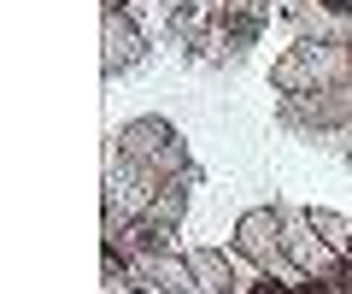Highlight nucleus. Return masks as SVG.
<instances>
[{
    "label": "nucleus",
    "instance_id": "nucleus-2",
    "mask_svg": "<svg viewBox=\"0 0 352 294\" xmlns=\"http://www.w3.org/2000/svg\"><path fill=\"white\" fill-rule=\"evenodd\" d=\"M118 242H129V259H141V265H170L176 253V218L170 212H135L118 230Z\"/></svg>",
    "mask_w": 352,
    "mask_h": 294
},
{
    "label": "nucleus",
    "instance_id": "nucleus-6",
    "mask_svg": "<svg viewBox=\"0 0 352 294\" xmlns=\"http://www.w3.org/2000/svg\"><path fill=\"white\" fill-rule=\"evenodd\" d=\"M317 12L323 18H352V0H317Z\"/></svg>",
    "mask_w": 352,
    "mask_h": 294
},
{
    "label": "nucleus",
    "instance_id": "nucleus-4",
    "mask_svg": "<svg viewBox=\"0 0 352 294\" xmlns=\"http://www.w3.org/2000/svg\"><path fill=\"white\" fill-rule=\"evenodd\" d=\"M188 271L194 282H206V288H235V265H229V253H217V247H200V253H188Z\"/></svg>",
    "mask_w": 352,
    "mask_h": 294
},
{
    "label": "nucleus",
    "instance_id": "nucleus-1",
    "mask_svg": "<svg viewBox=\"0 0 352 294\" xmlns=\"http://www.w3.org/2000/svg\"><path fill=\"white\" fill-rule=\"evenodd\" d=\"M282 230H288V218L282 212H247L241 218V253L252 259V271H282V277H305L300 265L288 259V247H282Z\"/></svg>",
    "mask_w": 352,
    "mask_h": 294
},
{
    "label": "nucleus",
    "instance_id": "nucleus-5",
    "mask_svg": "<svg viewBox=\"0 0 352 294\" xmlns=\"http://www.w3.org/2000/svg\"><path fill=\"white\" fill-rule=\"evenodd\" d=\"M241 294H294V277H282V271H252L241 282Z\"/></svg>",
    "mask_w": 352,
    "mask_h": 294
},
{
    "label": "nucleus",
    "instance_id": "nucleus-8",
    "mask_svg": "<svg viewBox=\"0 0 352 294\" xmlns=\"http://www.w3.org/2000/svg\"><path fill=\"white\" fill-rule=\"evenodd\" d=\"M340 59H346V71H352V36H346V41H340Z\"/></svg>",
    "mask_w": 352,
    "mask_h": 294
},
{
    "label": "nucleus",
    "instance_id": "nucleus-7",
    "mask_svg": "<svg viewBox=\"0 0 352 294\" xmlns=\"http://www.w3.org/2000/svg\"><path fill=\"white\" fill-rule=\"evenodd\" d=\"M340 253H346V265H352V224H346V235H340Z\"/></svg>",
    "mask_w": 352,
    "mask_h": 294
},
{
    "label": "nucleus",
    "instance_id": "nucleus-3",
    "mask_svg": "<svg viewBox=\"0 0 352 294\" xmlns=\"http://www.w3.org/2000/svg\"><path fill=\"white\" fill-rule=\"evenodd\" d=\"M124 141H129V154H135V159L153 165V177H170V171L182 165V147H176V136L164 124H135Z\"/></svg>",
    "mask_w": 352,
    "mask_h": 294
}]
</instances>
